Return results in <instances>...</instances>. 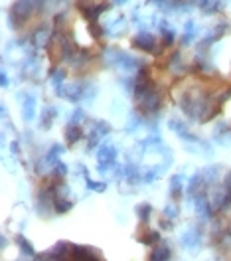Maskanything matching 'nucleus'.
<instances>
[{
    "instance_id": "f257e3e1",
    "label": "nucleus",
    "mask_w": 231,
    "mask_h": 261,
    "mask_svg": "<svg viewBox=\"0 0 231 261\" xmlns=\"http://www.w3.org/2000/svg\"><path fill=\"white\" fill-rule=\"evenodd\" d=\"M138 101V107H140V111L147 115H154L160 111V107H162V93L156 89V87H152L150 91H147L145 95L140 99H136Z\"/></svg>"
},
{
    "instance_id": "f03ea898",
    "label": "nucleus",
    "mask_w": 231,
    "mask_h": 261,
    "mask_svg": "<svg viewBox=\"0 0 231 261\" xmlns=\"http://www.w3.org/2000/svg\"><path fill=\"white\" fill-rule=\"evenodd\" d=\"M69 261H103L101 255L87 247V245H73L71 244V253H69Z\"/></svg>"
},
{
    "instance_id": "7ed1b4c3",
    "label": "nucleus",
    "mask_w": 231,
    "mask_h": 261,
    "mask_svg": "<svg viewBox=\"0 0 231 261\" xmlns=\"http://www.w3.org/2000/svg\"><path fill=\"white\" fill-rule=\"evenodd\" d=\"M132 46L138 49H145V51H150V54H160L162 48H156V38L149 32H140L132 38Z\"/></svg>"
},
{
    "instance_id": "20e7f679",
    "label": "nucleus",
    "mask_w": 231,
    "mask_h": 261,
    "mask_svg": "<svg viewBox=\"0 0 231 261\" xmlns=\"http://www.w3.org/2000/svg\"><path fill=\"white\" fill-rule=\"evenodd\" d=\"M62 95L69 101H79L85 95V85L83 83H67L62 89Z\"/></svg>"
},
{
    "instance_id": "39448f33",
    "label": "nucleus",
    "mask_w": 231,
    "mask_h": 261,
    "mask_svg": "<svg viewBox=\"0 0 231 261\" xmlns=\"http://www.w3.org/2000/svg\"><path fill=\"white\" fill-rule=\"evenodd\" d=\"M115 161H117V148L113 145H103L99 150V170L105 168V164L109 168Z\"/></svg>"
},
{
    "instance_id": "423d86ee",
    "label": "nucleus",
    "mask_w": 231,
    "mask_h": 261,
    "mask_svg": "<svg viewBox=\"0 0 231 261\" xmlns=\"http://www.w3.org/2000/svg\"><path fill=\"white\" fill-rule=\"evenodd\" d=\"M149 261H170V245L162 244V242L156 244L150 251Z\"/></svg>"
},
{
    "instance_id": "0eeeda50",
    "label": "nucleus",
    "mask_w": 231,
    "mask_h": 261,
    "mask_svg": "<svg viewBox=\"0 0 231 261\" xmlns=\"http://www.w3.org/2000/svg\"><path fill=\"white\" fill-rule=\"evenodd\" d=\"M138 242L147 245H156V244H160V233L154 231V229L147 228V226H142L140 233H138Z\"/></svg>"
},
{
    "instance_id": "6e6552de",
    "label": "nucleus",
    "mask_w": 231,
    "mask_h": 261,
    "mask_svg": "<svg viewBox=\"0 0 231 261\" xmlns=\"http://www.w3.org/2000/svg\"><path fill=\"white\" fill-rule=\"evenodd\" d=\"M199 240H201L199 229H188V231L182 236V245L188 247V249H194V247L199 245Z\"/></svg>"
},
{
    "instance_id": "1a4fd4ad",
    "label": "nucleus",
    "mask_w": 231,
    "mask_h": 261,
    "mask_svg": "<svg viewBox=\"0 0 231 261\" xmlns=\"http://www.w3.org/2000/svg\"><path fill=\"white\" fill-rule=\"evenodd\" d=\"M81 137H83V129L77 125V123H75V125L69 123V125L66 127V143L67 145H75Z\"/></svg>"
},
{
    "instance_id": "9d476101",
    "label": "nucleus",
    "mask_w": 231,
    "mask_h": 261,
    "mask_svg": "<svg viewBox=\"0 0 231 261\" xmlns=\"http://www.w3.org/2000/svg\"><path fill=\"white\" fill-rule=\"evenodd\" d=\"M16 244H18V247H20V251H22V255H26V257H36V249H34V245L30 244L24 236H18Z\"/></svg>"
},
{
    "instance_id": "9b49d317",
    "label": "nucleus",
    "mask_w": 231,
    "mask_h": 261,
    "mask_svg": "<svg viewBox=\"0 0 231 261\" xmlns=\"http://www.w3.org/2000/svg\"><path fill=\"white\" fill-rule=\"evenodd\" d=\"M150 214H152V206H150V204H140V206H136V216L140 218L142 226H147V224H149Z\"/></svg>"
},
{
    "instance_id": "f8f14e48",
    "label": "nucleus",
    "mask_w": 231,
    "mask_h": 261,
    "mask_svg": "<svg viewBox=\"0 0 231 261\" xmlns=\"http://www.w3.org/2000/svg\"><path fill=\"white\" fill-rule=\"evenodd\" d=\"M34 111H36V99L30 95V97L24 101V119H26V121H32Z\"/></svg>"
},
{
    "instance_id": "ddd939ff",
    "label": "nucleus",
    "mask_w": 231,
    "mask_h": 261,
    "mask_svg": "<svg viewBox=\"0 0 231 261\" xmlns=\"http://www.w3.org/2000/svg\"><path fill=\"white\" fill-rule=\"evenodd\" d=\"M48 38H50V32H48L46 28H40V30H38V32H36L32 36L34 44H36L38 48H42V46H44V44L48 42Z\"/></svg>"
},
{
    "instance_id": "4468645a",
    "label": "nucleus",
    "mask_w": 231,
    "mask_h": 261,
    "mask_svg": "<svg viewBox=\"0 0 231 261\" xmlns=\"http://www.w3.org/2000/svg\"><path fill=\"white\" fill-rule=\"evenodd\" d=\"M53 119H55V109H53V107H48V109L44 111V115H42V121H40V123H42L44 129H50Z\"/></svg>"
},
{
    "instance_id": "2eb2a0df",
    "label": "nucleus",
    "mask_w": 231,
    "mask_h": 261,
    "mask_svg": "<svg viewBox=\"0 0 231 261\" xmlns=\"http://www.w3.org/2000/svg\"><path fill=\"white\" fill-rule=\"evenodd\" d=\"M170 192H172L174 198H180V194H182V178L180 176H174V178H172V182H170Z\"/></svg>"
},
{
    "instance_id": "dca6fc26",
    "label": "nucleus",
    "mask_w": 231,
    "mask_h": 261,
    "mask_svg": "<svg viewBox=\"0 0 231 261\" xmlns=\"http://www.w3.org/2000/svg\"><path fill=\"white\" fill-rule=\"evenodd\" d=\"M199 6H201V10H204V12H208V14H210V12H215V10L219 8V0H204Z\"/></svg>"
},
{
    "instance_id": "f3484780",
    "label": "nucleus",
    "mask_w": 231,
    "mask_h": 261,
    "mask_svg": "<svg viewBox=\"0 0 231 261\" xmlns=\"http://www.w3.org/2000/svg\"><path fill=\"white\" fill-rule=\"evenodd\" d=\"M87 188H91V190H97V192H103L105 188H107V184L105 182H93V180H87Z\"/></svg>"
},
{
    "instance_id": "a211bd4d",
    "label": "nucleus",
    "mask_w": 231,
    "mask_h": 261,
    "mask_svg": "<svg viewBox=\"0 0 231 261\" xmlns=\"http://www.w3.org/2000/svg\"><path fill=\"white\" fill-rule=\"evenodd\" d=\"M164 216H170V218H176L178 216V210H176V206H168L164 210Z\"/></svg>"
}]
</instances>
